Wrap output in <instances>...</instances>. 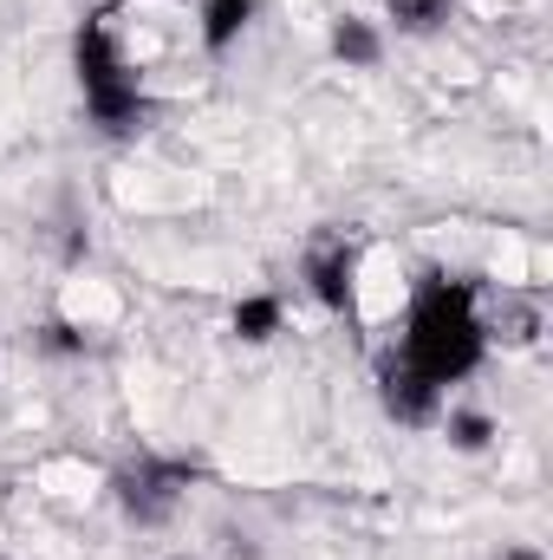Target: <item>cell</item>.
<instances>
[{"label":"cell","mask_w":553,"mask_h":560,"mask_svg":"<svg viewBox=\"0 0 553 560\" xmlns=\"http://www.w3.org/2000/svg\"><path fill=\"white\" fill-rule=\"evenodd\" d=\"M482 346H489V326L475 313V293L456 287V280H430L411 306V332H404L398 359L411 365L416 378H430L443 392V385H456V378L475 372Z\"/></svg>","instance_id":"cell-1"},{"label":"cell","mask_w":553,"mask_h":560,"mask_svg":"<svg viewBox=\"0 0 553 560\" xmlns=\"http://www.w3.org/2000/svg\"><path fill=\"white\" fill-rule=\"evenodd\" d=\"M255 13H261V0H202V13H196V39H202V52H228V46L248 33Z\"/></svg>","instance_id":"cell-2"},{"label":"cell","mask_w":553,"mask_h":560,"mask_svg":"<svg viewBox=\"0 0 553 560\" xmlns=\"http://www.w3.org/2000/svg\"><path fill=\"white\" fill-rule=\"evenodd\" d=\"M385 405H391V418H404V423H423V418H436V405H443V392H436L430 378H416L411 365L398 359V365H385Z\"/></svg>","instance_id":"cell-3"},{"label":"cell","mask_w":553,"mask_h":560,"mask_svg":"<svg viewBox=\"0 0 553 560\" xmlns=\"http://www.w3.org/2000/svg\"><path fill=\"white\" fill-rule=\"evenodd\" d=\"M306 275H313V293H319V306H332V313H345L352 306V248H319L313 261H306Z\"/></svg>","instance_id":"cell-4"},{"label":"cell","mask_w":553,"mask_h":560,"mask_svg":"<svg viewBox=\"0 0 553 560\" xmlns=\"http://www.w3.org/2000/svg\"><path fill=\"white\" fill-rule=\"evenodd\" d=\"M332 52H339L345 66L372 72V66L385 59V39H378V26H372V20H352V13H345V20L332 26Z\"/></svg>","instance_id":"cell-5"},{"label":"cell","mask_w":553,"mask_h":560,"mask_svg":"<svg viewBox=\"0 0 553 560\" xmlns=\"http://www.w3.org/2000/svg\"><path fill=\"white\" fill-rule=\"evenodd\" d=\"M235 332H242L248 346L274 339L280 332V300L274 293H248V300H235Z\"/></svg>","instance_id":"cell-6"},{"label":"cell","mask_w":553,"mask_h":560,"mask_svg":"<svg viewBox=\"0 0 553 560\" xmlns=\"http://www.w3.org/2000/svg\"><path fill=\"white\" fill-rule=\"evenodd\" d=\"M449 450H462V456H475V450H489L495 443V418L489 411H449Z\"/></svg>","instance_id":"cell-7"},{"label":"cell","mask_w":553,"mask_h":560,"mask_svg":"<svg viewBox=\"0 0 553 560\" xmlns=\"http://www.w3.org/2000/svg\"><path fill=\"white\" fill-rule=\"evenodd\" d=\"M443 13H449V0H391V20H398L404 33H430Z\"/></svg>","instance_id":"cell-8"},{"label":"cell","mask_w":553,"mask_h":560,"mask_svg":"<svg viewBox=\"0 0 553 560\" xmlns=\"http://www.w3.org/2000/svg\"><path fill=\"white\" fill-rule=\"evenodd\" d=\"M46 346H52V352H85V332L66 326V319H52V326H46Z\"/></svg>","instance_id":"cell-9"},{"label":"cell","mask_w":553,"mask_h":560,"mask_svg":"<svg viewBox=\"0 0 553 560\" xmlns=\"http://www.w3.org/2000/svg\"><path fill=\"white\" fill-rule=\"evenodd\" d=\"M502 560H541V548H508Z\"/></svg>","instance_id":"cell-10"}]
</instances>
